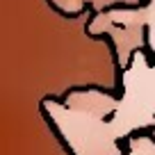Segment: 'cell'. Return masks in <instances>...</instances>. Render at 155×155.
<instances>
[{"mask_svg": "<svg viewBox=\"0 0 155 155\" xmlns=\"http://www.w3.org/2000/svg\"><path fill=\"white\" fill-rule=\"evenodd\" d=\"M116 146H119V153L121 155H130L132 153V141H130V137H121V139H116Z\"/></svg>", "mask_w": 155, "mask_h": 155, "instance_id": "obj_1", "label": "cell"}, {"mask_svg": "<svg viewBox=\"0 0 155 155\" xmlns=\"http://www.w3.org/2000/svg\"><path fill=\"white\" fill-rule=\"evenodd\" d=\"M112 119H114V112H110V114L103 116V121H112Z\"/></svg>", "mask_w": 155, "mask_h": 155, "instance_id": "obj_2", "label": "cell"}]
</instances>
